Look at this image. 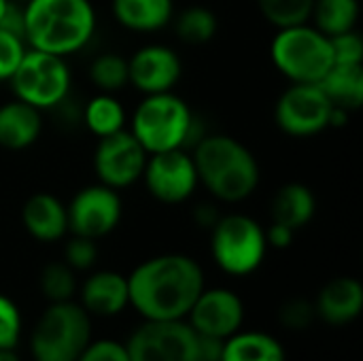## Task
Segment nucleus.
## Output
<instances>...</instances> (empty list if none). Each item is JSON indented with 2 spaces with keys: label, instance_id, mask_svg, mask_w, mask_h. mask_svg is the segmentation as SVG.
Masks as SVG:
<instances>
[{
  "label": "nucleus",
  "instance_id": "3",
  "mask_svg": "<svg viewBox=\"0 0 363 361\" xmlns=\"http://www.w3.org/2000/svg\"><path fill=\"white\" fill-rule=\"evenodd\" d=\"M191 149L198 183L204 185L213 198L238 204L255 194L262 170L255 155L238 138L204 134Z\"/></svg>",
  "mask_w": 363,
  "mask_h": 361
},
{
  "label": "nucleus",
  "instance_id": "19",
  "mask_svg": "<svg viewBox=\"0 0 363 361\" xmlns=\"http://www.w3.org/2000/svg\"><path fill=\"white\" fill-rule=\"evenodd\" d=\"M43 132V113L21 100L0 104V147L21 151L32 147Z\"/></svg>",
  "mask_w": 363,
  "mask_h": 361
},
{
  "label": "nucleus",
  "instance_id": "10",
  "mask_svg": "<svg viewBox=\"0 0 363 361\" xmlns=\"http://www.w3.org/2000/svg\"><path fill=\"white\" fill-rule=\"evenodd\" d=\"M332 106L317 83H291L274 104V121L287 136L311 138L330 128Z\"/></svg>",
  "mask_w": 363,
  "mask_h": 361
},
{
  "label": "nucleus",
  "instance_id": "12",
  "mask_svg": "<svg viewBox=\"0 0 363 361\" xmlns=\"http://www.w3.org/2000/svg\"><path fill=\"white\" fill-rule=\"evenodd\" d=\"M140 179L147 191L162 204L187 202L200 185L189 149L151 153Z\"/></svg>",
  "mask_w": 363,
  "mask_h": 361
},
{
  "label": "nucleus",
  "instance_id": "9",
  "mask_svg": "<svg viewBox=\"0 0 363 361\" xmlns=\"http://www.w3.org/2000/svg\"><path fill=\"white\" fill-rule=\"evenodd\" d=\"M125 351L130 361H198V334L187 319H145Z\"/></svg>",
  "mask_w": 363,
  "mask_h": 361
},
{
  "label": "nucleus",
  "instance_id": "14",
  "mask_svg": "<svg viewBox=\"0 0 363 361\" xmlns=\"http://www.w3.org/2000/svg\"><path fill=\"white\" fill-rule=\"evenodd\" d=\"M183 64L168 45H143L128 57V85L143 96L172 91L181 81Z\"/></svg>",
  "mask_w": 363,
  "mask_h": 361
},
{
  "label": "nucleus",
  "instance_id": "29",
  "mask_svg": "<svg viewBox=\"0 0 363 361\" xmlns=\"http://www.w3.org/2000/svg\"><path fill=\"white\" fill-rule=\"evenodd\" d=\"M40 291L49 302H68L77 294V272L64 262H51L40 272Z\"/></svg>",
  "mask_w": 363,
  "mask_h": 361
},
{
  "label": "nucleus",
  "instance_id": "13",
  "mask_svg": "<svg viewBox=\"0 0 363 361\" xmlns=\"http://www.w3.org/2000/svg\"><path fill=\"white\" fill-rule=\"evenodd\" d=\"M147 157L149 153L130 130L100 138L94 151V170L98 183L117 191L132 187L136 181H140Z\"/></svg>",
  "mask_w": 363,
  "mask_h": 361
},
{
  "label": "nucleus",
  "instance_id": "35",
  "mask_svg": "<svg viewBox=\"0 0 363 361\" xmlns=\"http://www.w3.org/2000/svg\"><path fill=\"white\" fill-rule=\"evenodd\" d=\"M77 361H130L125 345L117 340H91Z\"/></svg>",
  "mask_w": 363,
  "mask_h": 361
},
{
  "label": "nucleus",
  "instance_id": "21",
  "mask_svg": "<svg viewBox=\"0 0 363 361\" xmlns=\"http://www.w3.org/2000/svg\"><path fill=\"white\" fill-rule=\"evenodd\" d=\"M317 213V196L304 183H285L272 200V221L291 230H302L313 221Z\"/></svg>",
  "mask_w": 363,
  "mask_h": 361
},
{
  "label": "nucleus",
  "instance_id": "2",
  "mask_svg": "<svg viewBox=\"0 0 363 361\" xmlns=\"http://www.w3.org/2000/svg\"><path fill=\"white\" fill-rule=\"evenodd\" d=\"M23 40L30 49L68 57L89 45L96 34L91 0L23 2Z\"/></svg>",
  "mask_w": 363,
  "mask_h": 361
},
{
  "label": "nucleus",
  "instance_id": "23",
  "mask_svg": "<svg viewBox=\"0 0 363 361\" xmlns=\"http://www.w3.org/2000/svg\"><path fill=\"white\" fill-rule=\"evenodd\" d=\"M221 361H285V349L266 332H236L223 340Z\"/></svg>",
  "mask_w": 363,
  "mask_h": 361
},
{
  "label": "nucleus",
  "instance_id": "5",
  "mask_svg": "<svg viewBox=\"0 0 363 361\" xmlns=\"http://www.w3.org/2000/svg\"><path fill=\"white\" fill-rule=\"evenodd\" d=\"M91 343V315L77 304L49 302L30 334L34 361H77Z\"/></svg>",
  "mask_w": 363,
  "mask_h": 361
},
{
  "label": "nucleus",
  "instance_id": "36",
  "mask_svg": "<svg viewBox=\"0 0 363 361\" xmlns=\"http://www.w3.org/2000/svg\"><path fill=\"white\" fill-rule=\"evenodd\" d=\"M294 234H296V230L272 221V226L266 228V243H268V247H274V249H287L294 243Z\"/></svg>",
  "mask_w": 363,
  "mask_h": 361
},
{
  "label": "nucleus",
  "instance_id": "18",
  "mask_svg": "<svg viewBox=\"0 0 363 361\" xmlns=\"http://www.w3.org/2000/svg\"><path fill=\"white\" fill-rule=\"evenodd\" d=\"M81 306L96 317H115L130 306L128 277L115 270H98L81 285Z\"/></svg>",
  "mask_w": 363,
  "mask_h": 361
},
{
  "label": "nucleus",
  "instance_id": "34",
  "mask_svg": "<svg viewBox=\"0 0 363 361\" xmlns=\"http://www.w3.org/2000/svg\"><path fill=\"white\" fill-rule=\"evenodd\" d=\"M315 317H317L315 304H311L302 298H294L287 304H283V309H281V321L285 328H291V330H302V328L311 326V321Z\"/></svg>",
  "mask_w": 363,
  "mask_h": 361
},
{
  "label": "nucleus",
  "instance_id": "32",
  "mask_svg": "<svg viewBox=\"0 0 363 361\" xmlns=\"http://www.w3.org/2000/svg\"><path fill=\"white\" fill-rule=\"evenodd\" d=\"M21 336V315L17 304L0 294V349H15Z\"/></svg>",
  "mask_w": 363,
  "mask_h": 361
},
{
  "label": "nucleus",
  "instance_id": "4",
  "mask_svg": "<svg viewBox=\"0 0 363 361\" xmlns=\"http://www.w3.org/2000/svg\"><path fill=\"white\" fill-rule=\"evenodd\" d=\"M130 132L149 155L172 149H191L204 136L198 132L194 111L174 91L145 96L134 109Z\"/></svg>",
  "mask_w": 363,
  "mask_h": 361
},
{
  "label": "nucleus",
  "instance_id": "26",
  "mask_svg": "<svg viewBox=\"0 0 363 361\" xmlns=\"http://www.w3.org/2000/svg\"><path fill=\"white\" fill-rule=\"evenodd\" d=\"M170 23H174L179 40L187 45H206L219 30L217 15L206 6H187L177 17H172Z\"/></svg>",
  "mask_w": 363,
  "mask_h": 361
},
{
  "label": "nucleus",
  "instance_id": "31",
  "mask_svg": "<svg viewBox=\"0 0 363 361\" xmlns=\"http://www.w3.org/2000/svg\"><path fill=\"white\" fill-rule=\"evenodd\" d=\"M98 260V247L96 240L83 238V236H72L66 247H64V264L70 266L74 272H85L89 270Z\"/></svg>",
  "mask_w": 363,
  "mask_h": 361
},
{
  "label": "nucleus",
  "instance_id": "38",
  "mask_svg": "<svg viewBox=\"0 0 363 361\" xmlns=\"http://www.w3.org/2000/svg\"><path fill=\"white\" fill-rule=\"evenodd\" d=\"M11 2L13 0H0V21H2V17H4V13H6V9H9Z\"/></svg>",
  "mask_w": 363,
  "mask_h": 361
},
{
  "label": "nucleus",
  "instance_id": "20",
  "mask_svg": "<svg viewBox=\"0 0 363 361\" xmlns=\"http://www.w3.org/2000/svg\"><path fill=\"white\" fill-rule=\"evenodd\" d=\"M115 21L140 34L164 30L174 17V0H111Z\"/></svg>",
  "mask_w": 363,
  "mask_h": 361
},
{
  "label": "nucleus",
  "instance_id": "6",
  "mask_svg": "<svg viewBox=\"0 0 363 361\" xmlns=\"http://www.w3.org/2000/svg\"><path fill=\"white\" fill-rule=\"evenodd\" d=\"M270 60L291 83H319L334 66L330 36L311 21L279 28L270 43Z\"/></svg>",
  "mask_w": 363,
  "mask_h": 361
},
{
  "label": "nucleus",
  "instance_id": "1",
  "mask_svg": "<svg viewBox=\"0 0 363 361\" xmlns=\"http://www.w3.org/2000/svg\"><path fill=\"white\" fill-rule=\"evenodd\" d=\"M202 289L200 264L183 253L149 257L128 277L130 306L149 321L185 319Z\"/></svg>",
  "mask_w": 363,
  "mask_h": 361
},
{
  "label": "nucleus",
  "instance_id": "37",
  "mask_svg": "<svg viewBox=\"0 0 363 361\" xmlns=\"http://www.w3.org/2000/svg\"><path fill=\"white\" fill-rule=\"evenodd\" d=\"M0 361H19L15 349H0Z\"/></svg>",
  "mask_w": 363,
  "mask_h": 361
},
{
  "label": "nucleus",
  "instance_id": "7",
  "mask_svg": "<svg viewBox=\"0 0 363 361\" xmlns=\"http://www.w3.org/2000/svg\"><path fill=\"white\" fill-rule=\"evenodd\" d=\"M211 253L225 274L247 277L266 260V228L242 213L221 215L211 228Z\"/></svg>",
  "mask_w": 363,
  "mask_h": 361
},
{
  "label": "nucleus",
  "instance_id": "11",
  "mask_svg": "<svg viewBox=\"0 0 363 361\" xmlns=\"http://www.w3.org/2000/svg\"><path fill=\"white\" fill-rule=\"evenodd\" d=\"M68 213V232L83 238H104L121 221L123 206L119 191L102 183L81 187L72 200L66 204Z\"/></svg>",
  "mask_w": 363,
  "mask_h": 361
},
{
  "label": "nucleus",
  "instance_id": "25",
  "mask_svg": "<svg viewBox=\"0 0 363 361\" xmlns=\"http://www.w3.org/2000/svg\"><path fill=\"white\" fill-rule=\"evenodd\" d=\"M359 0H315L311 23L325 36H336L357 28Z\"/></svg>",
  "mask_w": 363,
  "mask_h": 361
},
{
  "label": "nucleus",
  "instance_id": "33",
  "mask_svg": "<svg viewBox=\"0 0 363 361\" xmlns=\"http://www.w3.org/2000/svg\"><path fill=\"white\" fill-rule=\"evenodd\" d=\"M334 64H363V40L357 30L330 36Z\"/></svg>",
  "mask_w": 363,
  "mask_h": 361
},
{
  "label": "nucleus",
  "instance_id": "39",
  "mask_svg": "<svg viewBox=\"0 0 363 361\" xmlns=\"http://www.w3.org/2000/svg\"><path fill=\"white\" fill-rule=\"evenodd\" d=\"M15 2H28V0H15Z\"/></svg>",
  "mask_w": 363,
  "mask_h": 361
},
{
  "label": "nucleus",
  "instance_id": "28",
  "mask_svg": "<svg viewBox=\"0 0 363 361\" xmlns=\"http://www.w3.org/2000/svg\"><path fill=\"white\" fill-rule=\"evenodd\" d=\"M259 13L268 23L277 30L287 26L306 23L311 19V11L315 0H255Z\"/></svg>",
  "mask_w": 363,
  "mask_h": 361
},
{
  "label": "nucleus",
  "instance_id": "17",
  "mask_svg": "<svg viewBox=\"0 0 363 361\" xmlns=\"http://www.w3.org/2000/svg\"><path fill=\"white\" fill-rule=\"evenodd\" d=\"M363 311V287L353 277H338L323 285L315 300V313L330 326H347Z\"/></svg>",
  "mask_w": 363,
  "mask_h": 361
},
{
  "label": "nucleus",
  "instance_id": "24",
  "mask_svg": "<svg viewBox=\"0 0 363 361\" xmlns=\"http://www.w3.org/2000/svg\"><path fill=\"white\" fill-rule=\"evenodd\" d=\"M125 121H128L125 109L115 98V94L98 91L83 106V123L98 138H104V136L125 130Z\"/></svg>",
  "mask_w": 363,
  "mask_h": 361
},
{
  "label": "nucleus",
  "instance_id": "16",
  "mask_svg": "<svg viewBox=\"0 0 363 361\" xmlns=\"http://www.w3.org/2000/svg\"><path fill=\"white\" fill-rule=\"evenodd\" d=\"M21 223L38 243H55L68 234L66 204L47 191L32 194L21 206Z\"/></svg>",
  "mask_w": 363,
  "mask_h": 361
},
{
  "label": "nucleus",
  "instance_id": "15",
  "mask_svg": "<svg viewBox=\"0 0 363 361\" xmlns=\"http://www.w3.org/2000/svg\"><path fill=\"white\" fill-rule=\"evenodd\" d=\"M185 319L196 334L225 340L240 332L245 321V304L232 289L204 287Z\"/></svg>",
  "mask_w": 363,
  "mask_h": 361
},
{
  "label": "nucleus",
  "instance_id": "30",
  "mask_svg": "<svg viewBox=\"0 0 363 361\" xmlns=\"http://www.w3.org/2000/svg\"><path fill=\"white\" fill-rule=\"evenodd\" d=\"M28 45L21 36L0 28V81H9L19 66Z\"/></svg>",
  "mask_w": 363,
  "mask_h": 361
},
{
  "label": "nucleus",
  "instance_id": "22",
  "mask_svg": "<svg viewBox=\"0 0 363 361\" xmlns=\"http://www.w3.org/2000/svg\"><path fill=\"white\" fill-rule=\"evenodd\" d=\"M317 85L334 106L353 113L363 102V64H334Z\"/></svg>",
  "mask_w": 363,
  "mask_h": 361
},
{
  "label": "nucleus",
  "instance_id": "27",
  "mask_svg": "<svg viewBox=\"0 0 363 361\" xmlns=\"http://www.w3.org/2000/svg\"><path fill=\"white\" fill-rule=\"evenodd\" d=\"M89 81L102 94H117L128 85V57L106 51L91 60L89 64Z\"/></svg>",
  "mask_w": 363,
  "mask_h": 361
},
{
  "label": "nucleus",
  "instance_id": "8",
  "mask_svg": "<svg viewBox=\"0 0 363 361\" xmlns=\"http://www.w3.org/2000/svg\"><path fill=\"white\" fill-rule=\"evenodd\" d=\"M70 81L66 57L30 47L9 79L15 98L38 109L40 113L60 106L68 98Z\"/></svg>",
  "mask_w": 363,
  "mask_h": 361
}]
</instances>
